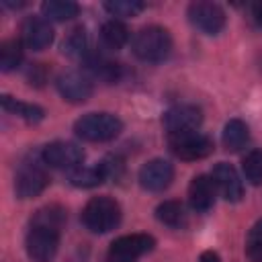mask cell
<instances>
[{"label":"cell","instance_id":"cell-1","mask_svg":"<svg viewBox=\"0 0 262 262\" xmlns=\"http://www.w3.org/2000/svg\"><path fill=\"white\" fill-rule=\"evenodd\" d=\"M66 223V211L57 205H47L39 209L33 219L25 239L27 254L33 262H51L59 250V235Z\"/></svg>","mask_w":262,"mask_h":262},{"label":"cell","instance_id":"cell-2","mask_svg":"<svg viewBox=\"0 0 262 262\" xmlns=\"http://www.w3.org/2000/svg\"><path fill=\"white\" fill-rule=\"evenodd\" d=\"M172 37L164 27L149 25L143 27L135 37H133V53L141 61L147 63H160L166 61L172 53Z\"/></svg>","mask_w":262,"mask_h":262},{"label":"cell","instance_id":"cell-3","mask_svg":"<svg viewBox=\"0 0 262 262\" xmlns=\"http://www.w3.org/2000/svg\"><path fill=\"white\" fill-rule=\"evenodd\" d=\"M121 131H123V121L111 113H88L74 123V133L80 139L92 143L111 141L119 137Z\"/></svg>","mask_w":262,"mask_h":262},{"label":"cell","instance_id":"cell-4","mask_svg":"<svg viewBox=\"0 0 262 262\" xmlns=\"http://www.w3.org/2000/svg\"><path fill=\"white\" fill-rule=\"evenodd\" d=\"M121 221V207L111 196H92L82 209V223L92 233H106Z\"/></svg>","mask_w":262,"mask_h":262},{"label":"cell","instance_id":"cell-5","mask_svg":"<svg viewBox=\"0 0 262 262\" xmlns=\"http://www.w3.org/2000/svg\"><path fill=\"white\" fill-rule=\"evenodd\" d=\"M154 246H156V239L149 233L121 235L111 244V248L104 256V262H135L137 258L151 252Z\"/></svg>","mask_w":262,"mask_h":262},{"label":"cell","instance_id":"cell-6","mask_svg":"<svg viewBox=\"0 0 262 262\" xmlns=\"http://www.w3.org/2000/svg\"><path fill=\"white\" fill-rule=\"evenodd\" d=\"M168 147L170 151L186 162L203 160L213 154V139L205 133L190 131V133H178V135H168Z\"/></svg>","mask_w":262,"mask_h":262},{"label":"cell","instance_id":"cell-7","mask_svg":"<svg viewBox=\"0 0 262 262\" xmlns=\"http://www.w3.org/2000/svg\"><path fill=\"white\" fill-rule=\"evenodd\" d=\"M186 16L190 25L205 35H219L225 29V10L215 2H207V0L190 2Z\"/></svg>","mask_w":262,"mask_h":262},{"label":"cell","instance_id":"cell-8","mask_svg":"<svg viewBox=\"0 0 262 262\" xmlns=\"http://www.w3.org/2000/svg\"><path fill=\"white\" fill-rule=\"evenodd\" d=\"M49 184V174L37 162H25L16 170L14 176V192L18 199H33L39 196Z\"/></svg>","mask_w":262,"mask_h":262},{"label":"cell","instance_id":"cell-9","mask_svg":"<svg viewBox=\"0 0 262 262\" xmlns=\"http://www.w3.org/2000/svg\"><path fill=\"white\" fill-rule=\"evenodd\" d=\"M162 123H164V129L168 131V135L190 133L201 127L203 111L194 104H176L164 113Z\"/></svg>","mask_w":262,"mask_h":262},{"label":"cell","instance_id":"cell-10","mask_svg":"<svg viewBox=\"0 0 262 262\" xmlns=\"http://www.w3.org/2000/svg\"><path fill=\"white\" fill-rule=\"evenodd\" d=\"M137 180H139V184H141L143 190L162 192L174 180V166L168 160H164V158H154V160L145 162L139 168Z\"/></svg>","mask_w":262,"mask_h":262},{"label":"cell","instance_id":"cell-11","mask_svg":"<svg viewBox=\"0 0 262 262\" xmlns=\"http://www.w3.org/2000/svg\"><path fill=\"white\" fill-rule=\"evenodd\" d=\"M41 158L51 168L76 170L84 160V149L72 141H53L43 147Z\"/></svg>","mask_w":262,"mask_h":262},{"label":"cell","instance_id":"cell-12","mask_svg":"<svg viewBox=\"0 0 262 262\" xmlns=\"http://www.w3.org/2000/svg\"><path fill=\"white\" fill-rule=\"evenodd\" d=\"M20 41L33 51H43L53 41V27L45 16H27L20 23Z\"/></svg>","mask_w":262,"mask_h":262},{"label":"cell","instance_id":"cell-13","mask_svg":"<svg viewBox=\"0 0 262 262\" xmlns=\"http://www.w3.org/2000/svg\"><path fill=\"white\" fill-rule=\"evenodd\" d=\"M55 86H57V92L61 94V98L68 102H74V104L86 102L94 92L90 76L80 74V72H66V74L57 76Z\"/></svg>","mask_w":262,"mask_h":262},{"label":"cell","instance_id":"cell-14","mask_svg":"<svg viewBox=\"0 0 262 262\" xmlns=\"http://www.w3.org/2000/svg\"><path fill=\"white\" fill-rule=\"evenodd\" d=\"M211 178H213V184H215L217 192L225 201H229V203L242 201V196H244V184H242V178H239V174L235 172V168L231 164L219 162L213 168Z\"/></svg>","mask_w":262,"mask_h":262},{"label":"cell","instance_id":"cell-15","mask_svg":"<svg viewBox=\"0 0 262 262\" xmlns=\"http://www.w3.org/2000/svg\"><path fill=\"white\" fill-rule=\"evenodd\" d=\"M215 184L211 176L199 174L188 184V203L196 213H207L215 205Z\"/></svg>","mask_w":262,"mask_h":262},{"label":"cell","instance_id":"cell-16","mask_svg":"<svg viewBox=\"0 0 262 262\" xmlns=\"http://www.w3.org/2000/svg\"><path fill=\"white\" fill-rule=\"evenodd\" d=\"M86 68L90 72L92 78H98L106 84H115L123 78V66L117 63V61H111L106 57H98V55H92L86 59Z\"/></svg>","mask_w":262,"mask_h":262},{"label":"cell","instance_id":"cell-17","mask_svg":"<svg viewBox=\"0 0 262 262\" xmlns=\"http://www.w3.org/2000/svg\"><path fill=\"white\" fill-rule=\"evenodd\" d=\"M0 102H2V108H4L6 113H10V115H14V117H20V119L27 121V123H39V121H43V117H45V111H43L41 106L31 104V102L16 100V98H12V96H8V94H4V96L0 98Z\"/></svg>","mask_w":262,"mask_h":262},{"label":"cell","instance_id":"cell-18","mask_svg":"<svg viewBox=\"0 0 262 262\" xmlns=\"http://www.w3.org/2000/svg\"><path fill=\"white\" fill-rule=\"evenodd\" d=\"M248 139H250V129L242 119H231V121L225 123L223 135H221V141H223L225 149L237 151L248 143Z\"/></svg>","mask_w":262,"mask_h":262},{"label":"cell","instance_id":"cell-19","mask_svg":"<svg viewBox=\"0 0 262 262\" xmlns=\"http://www.w3.org/2000/svg\"><path fill=\"white\" fill-rule=\"evenodd\" d=\"M156 219L162 223V225H168V227H182L186 223V211H184V205L180 201H174V199H168L164 203H160L156 207Z\"/></svg>","mask_w":262,"mask_h":262},{"label":"cell","instance_id":"cell-20","mask_svg":"<svg viewBox=\"0 0 262 262\" xmlns=\"http://www.w3.org/2000/svg\"><path fill=\"white\" fill-rule=\"evenodd\" d=\"M41 12L47 20H70L78 16L80 6L72 0H45L41 4Z\"/></svg>","mask_w":262,"mask_h":262},{"label":"cell","instance_id":"cell-21","mask_svg":"<svg viewBox=\"0 0 262 262\" xmlns=\"http://www.w3.org/2000/svg\"><path fill=\"white\" fill-rule=\"evenodd\" d=\"M61 51L72 59H88V35L82 27L70 31L61 43Z\"/></svg>","mask_w":262,"mask_h":262},{"label":"cell","instance_id":"cell-22","mask_svg":"<svg viewBox=\"0 0 262 262\" xmlns=\"http://www.w3.org/2000/svg\"><path fill=\"white\" fill-rule=\"evenodd\" d=\"M100 39L108 49H121L129 41V29L121 20H106L100 29Z\"/></svg>","mask_w":262,"mask_h":262},{"label":"cell","instance_id":"cell-23","mask_svg":"<svg viewBox=\"0 0 262 262\" xmlns=\"http://www.w3.org/2000/svg\"><path fill=\"white\" fill-rule=\"evenodd\" d=\"M68 180H70V184H74L78 188H92V186L102 184L106 178H104V172H102L100 164H96V166L72 170L70 176H68Z\"/></svg>","mask_w":262,"mask_h":262},{"label":"cell","instance_id":"cell-24","mask_svg":"<svg viewBox=\"0 0 262 262\" xmlns=\"http://www.w3.org/2000/svg\"><path fill=\"white\" fill-rule=\"evenodd\" d=\"M23 61V41L18 39H6L0 45V70L12 72Z\"/></svg>","mask_w":262,"mask_h":262},{"label":"cell","instance_id":"cell-25","mask_svg":"<svg viewBox=\"0 0 262 262\" xmlns=\"http://www.w3.org/2000/svg\"><path fill=\"white\" fill-rule=\"evenodd\" d=\"M242 170L250 184H254V186L262 184V149L248 151L242 162Z\"/></svg>","mask_w":262,"mask_h":262},{"label":"cell","instance_id":"cell-26","mask_svg":"<svg viewBox=\"0 0 262 262\" xmlns=\"http://www.w3.org/2000/svg\"><path fill=\"white\" fill-rule=\"evenodd\" d=\"M102 6L111 16H121V18L137 16L145 8V4L139 0H111V2H104Z\"/></svg>","mask_w":262,"mask_h":262},{"label":"cell","instance_id":"cell-27","mask_svg":"<svg viewBox=\"0 0 262 262\" xmlns=\"http://www.w3.org/2000/svg\"><path fill=\"white\" fill-rule=\"evenodd\" d=\"M246 256L250 262H262V219L252 225L246 237Z\"/></svg>","mask_w":262,"mask_h":262},{"label":"cell","instance_id":"cell-28","mask_svg":"<svg viewBox=\"0 0 262 262\" xmlns=\"http://www.w3.org/2000/svg\"><path fill=\"white\" fill-rule=\"evenodd\" d=\"M100 168L104 172V178L111 180V178H121L123 176V160H119L117 156H108L100 162Z\"/></svg>","mask_w":262,"mask_h":262},{"label":"cell","instance_id":"cell-29","mask_svg":"<svg viewBox=\"0 0 262 262\" xmlns=\"http://www.w3.org/2000/svg\"><path fill=\"white\" fill-rule=\"evenodd\" d=\"M199 262H221V258H219L217 252H213V250H205V252L201 254Z\"/></svg>","mask_w":262,"mask_h":262},{"label":"cell","instance_id":"cell-30","mask_svg":"<svg viewBox=\"0 0 262 262\" xmlns=\"http://www.w3.org/2000/svg\"><path fill=\"white\" fill-rule=\"evenodd\" d=\"M252 14H254V20L262 27V2H256V4L252 6Z\"/></svg>","mask_w":262,"mask_h":262}]
</instances>
